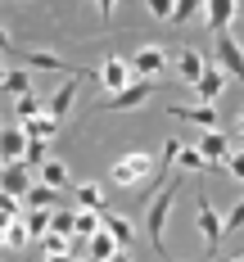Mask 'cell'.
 <instances>
[{"instance_id": "30bf717a", "label": "cell", "mask_w": 244, "mask_h": 262, "mask_svg": "<svg viewBox=\"0 0 244 262\" xmlns=\"http://www.w3.org/2000/svg\"><path fill=\"white\" fill-rule=\"evenodd\" d=\"M77 91H81V77H77V73H73V77H68V81H63V86H59V91H54V95H50V104H46V113H50L54 122L73 113V104H77Z\"/></svg>"}, {"instance_id": "ba28073f", "label": "cell", "mask_w": 244, "mask_h": 262, "mask_svg": "<svg viewBox=\"0 0 244 262\" xmlns=\"http://www.w3.org/2000/svg\"><path fill=\"white\" fill-rule=\"evenodd\" d=\"M27 190H32V167H27V163H5V167H0V194L23 199Z\"/></svg>"}, {"instance_id": "ac0fdd59", "label": "cell", "mask_w": 244, "mask_h": 262, "mask_svg": "<svg viewBox=\"0 0 244 262\" xmlns=\"http://www.w3.org/2000/svg\"><path fill=\"white\" fill-rule=\"evenodd\" d=\"M14 59H23L27 68H50V73H63V59L54 50H18L14 46Z\"/></svg>"}, {"instance_id": "4316f807", "label": "cell", "mask_w": 244, "mask_h": 262, "mask_svg": "<svg viewBox=\"0 0 244 262\" xmlns=\"http://www.w3.org/2000/svg\"><path fill=\"white\" fill-rule=\"evenodd\" d=\"M176 163H181L186 172H208V158L199 154L194 145H181V154H176Z\"/></svg>"}, {"instance_id": "52a82bcc", "label": "cell", "mask_w": 244, "mask_h": 262, "mask_svg": "<svg viewBox=\"0 0 244 262\" xmlns=\"http://www.w3.org/2000/svg\"><path fill=\"white\" fill-rule=\"evenodd\" d=\"M27 158V131L18 122H5L0 127V163H23Z\"/></svg>"}, {"instance_id": "4dcf8cb0", "label": "cell", "mask_w": 244, "mask_h": 262, "mask_svg": "<svg viewBox=\"0 0 244 262\" xmlns=\"http://www.w3.org/2000/svg\"><path fill=\"white\" fill-rule=\"evenodd\" d=\"M27 226H23V217H18V222H9V231H5V249H23L27 244Z\"/></svg>"}, {"instance_id": "ee69618b", "label": "cell", "mask_w": 244, "mask_h": 262, "mask_svg": "<svg viewBox=\"0 0 244 262\" xmlns=\"http://www.w3.org/2000/svg\"><path fill=\"white\" fill-rule=\"evenodd\" d=\"M0 167H5V163H0Z\"/></svg>"}, {"instance_id": "e575fe53", "label": "cell", "mask_w": 244, "mask_h": 262, "mask_svg": "<svg viewBox=\"0 0 244 262\" xmlns=\"http://www.w3.org/2000/svg\"><path fill=\"white\" fill-rule=\"evenodd\" d=\"M149 14H154V18H172V5H167V0H149Z\"/></svg>"}, {"instance_id": "484cf974", "label": "cell", "mask_w": 244, "mask_h": 262, "mask_svg": "<svg viewBox=\"0 0 244 262\" xmlns=\"http://www.w3.org/2000/svg\"><path fill=\"white\" fill-rule=\"evenodd\" d=\"M73 217H77V212H68V208H54V212H50V235H63V239H73Z\"/></svg>"}, {"instance_id": "44dd1931", "label": "cell", "mask_w": 244, "mask_h": 262, "mask_svg": "<svg viewBox=\"0 0 244 262\" xmlns=\"http://www.w3.org/2000/svg\"><path fill=\"white\" fill-rule=\"evenodd\" d=\"M9 100H23V95H32V73L27 68H14V73H5V86H0Z\"/></svg>"}, {"instance_id": "277c9868", "label": "cell", "mask_w": 244, "mask_h": 262, "mask_svg": "<svg viewBox=\"0 0 244 262\" xmlns=\"http://www.w3.org/2000/svg\"><path fill=\"white\" fill-rule=\"evenodd\" d=\"M95 77H100V86H104L108 95H118V91H127L131 81H140V77L131 73V59H122V54H108L104 63H100V73H95Z\"/></svg>"}, {"instance_id": "ab89813d", "label": "cell", "mask_w": 244, "mask_h": 262, "mask_svg": "<svg viewBox=\"0 0 244 262\" xmlns=\"http://www.w3.org/2000/svg\"><path fill=\"white\" fill-rule=\"evenodd\" d=\"M0 86H5V63H0Z\"/></svg>"}, {"instance_id": "d590c367", "label": "cell", "mask_w": 244, "mask_h": 262, "mask_svg": "<svg viewBox=\"0 0 244 262\" xmlns=\"http://www.w3.org/2000/svg\"><path fill=\"white\" fill-rule=\"evenodd\" d=\"M0 54H14V36H9L5 27H0Z\"/></svg>"}, {"instance_id": "7c38bea8", "label": "cell", "mask_w": 244, "mask_h": 262, "mask_svg": "<svg viewBox=\"0 0 244 262\" xmlns=\"http://www.w3.org/2000/svg\"><path fill=\"white\" fill-rule=\"evenodd\" d=\"M172 118H181V122H194V127H204V131H221V118H217V108H208V104H172L167 108Z\"/></svg>"}, {"instance_id": "8d00e7d4", "label": "cell", "mask_w": 244, "mask_h": 262, "mask_svg": "<svg viewBox=\"0 0 244 262\" xmlns=\"http://www.w3.org/2000/svg\"><path fill=\"white\" fill-rule=\"evenodd\" d=\"M108 262H131V253H127V249H118V253H113Z\"/></svg>"}, {"instance_id": "4fadbf2b", "label": "cell", "mask_w": 244, "mask_h": 262, "mask_svg": "<svg viewBox=\"0 0 244 262\" xmlns=\"http://www.w3.org/2000/svg\"><path fill=\"white\" fill-rule=\"evenodd\" d=\"M235 14H240V5H235V0H213V5H204V18H208V32H213V36L231 32Z\"/></svg>"}, {"instance_id": "7402d4cb", "label": "cell", "mask_w": 244, "mask_h": 262, "mask_svg": "<svg viewBox=\"0 0 244 262\" xmlns=\"http://www.w3.org/2000/svg\"><path fill=\"white\" fill-rule=\"evenodd\" d=\"M113 253H118V239H113V235H104V231L86 239V258H91V262H108Z\"/></svg>"}, {"instance_id": "603a6c76", "label": "cell", "mask_w": 244, "mask_h": 262, "mask_svg": "<svg viewBox=\"0 0 244 262\" xmlns=\"http://www.w3.org/2000/svg\"><path fill=\"white\" fill-rule=\"evenodd\" d=\"M100 235V212H77L73 217V239H91Z\"/></svg>"}, {"instance_id": "f6af8a7d", "label": "cell", "mask_w": 244, "mask_h": 262, "mask_svg": "<svg viewBox=\"0 0 244 262\" xmlns=\"http://www.w3.org/2000/svg\"><path fill=\"white\" fill-rule=\"evenodd\" d=\"M0 127H5V122H0Z\"/></svg>"}, {"instance_id": "7a4b0ae2", "label": "cell", "mask_w": 244, "mask_h": 262, "mask_svg": "<svg viewBox=\"0 0 244 262\" xmlns=\"http://www.w3.org/2000/svg\"><path fill=\"white\" fill-rule=\"evenodd\" d=\"M113 181L118 185H140V181H154V154L145 149H131L113 163Z\"/></svg>"}, {"instance_id": "836d02e7", "label": "cell", "mask_w": 244, "mask_h": 262, "mask_svg": "<svg viewBox=\"0 0 244 262\" xmlns=\"http://www.w3.org/2000/svg\"><path fill=\"white\" fill-rule=\"evenodd\" d=\"M41 244H46V253H50V258H54V253H68V249H73V239H63V235H46Z\"/></svg>"}, {"instance_id": "d4e9b609", "label": "cell", "mask_w": 244, "mask_h": 262, "mask_svg": "<svg viewBox=\"0 0 244 262\" xmlns=\"http://www.w3.org/2000/svg\"><path fill=\"white\" fill-rule=\"evenodd\" d=\"M41 181L50 185V190H63V185H68V167H63L59 158H50V163L41 167Z\"/></svg>"}, {"instance_id": "8992f818", "label": "cell", "mask_w": 244, "mask_h": 262, "mask_svg": "<svg viewBox=\"0 0 244 262\" xmlns=\"http://www.w3.org/2000/svg\"><path fill=\"white\" fill-rule=\"evenodd\" d=\"M154 91H159V81L140 77V81H131L127 91L108 95V100H104V108H118V113H127V108H140V104H149V100H154Z\"/></svg>"}, {"instance_id": "74e56055", "label": "cell", "mask_w": 244, "mask_h": 262, "mask_svg": "<svg viewBox=\"0 0 244 262\" xmlns=\"http://www.w3.org/2000/svg\"><path fill=\"white\" fill-rule=\"evenodd\" d=\"M5 231H9V217H0V244H5Z\"/></svg>"}, {"instance_id": "6da1fadb", "label": "cell", "mask_w": 244, "mask_h": 262, "mask_svg": "<svg viewBox=\"0 0 244 262\" xmlns=\"http://www.w3.org/2000/svg\"><path fill=\"white\" fill-rule=\"evenodd\" d=\"M176 194H181V185L167 181V185L159 190V199H149V208H145V235H149V244H154V253H159V258H167L163 226H167V212H172V204H176Z\"/></svg>"}, {"instance_id": "d6986e66", "label": "cell", "mask_w": 244, "mask_h": 262, "mask_svg": "<svg viewBox=\"0 0 244 262\" xmlns=\"http://www.w3.org/2000/svg\"><path fill=\"white\" fill-rule=\"evenodd\" d=\"M18 127L27 131V140H46V145H50L54 131H59V122H54L50 113H36V118H27V122H18Z\"/></svg>"}, {"instance_id": "9a60e30c", "label": "cell", "mask_w": 244, "mask_h": 262, "mask_svg": "<svg viewBox=\"0 0 244 262\" xmlns=\"http://www.w3.org/2000/svg\"><path fill=\"white\" fill-rule=\"evenodd\" d=\"M100 231H104V235H113V239H118V249H127V244H131V239H136V226H131V222H127V217H118V212H100Z\"/></svg>"}, {"instance_id": "1f68e13d", "label": "cell", "mask_w": 244, "mask_h": 262, "mask_svg": "<svg viewBox=\"0 0 244 262\" xmlns=\"http://www.w3.org/2000/svg\"><path fill=\"white\" fill-rule=\"evenodd\" d=\"M240 226H244V199L226 212V217H221V231H226V235H231V231H240Z\"/></svg>"}, {"instance_id": "83f0119b", "label": "cell", "mask_w": 244, "mask_h": 262, "mask_svg": "<svg viewBox=\"0 0 244 262\" xmlns=\"http://www.w3.org/2000/svg\"><path fill=\"white\" fill-rule=\"evenodd\" d=\"M36 113H46L36 95H23V100H14V122H27V118H36Z\"/></svg>"}, {"instance_id": "5bb4252c", "label": "cell", "mask_w": 244, "mask_h": 262, "mask_svg": "<svg viewBox=\"0 0 244 262\" xmlns=\"http://www.w3.org/2000/svg\"><path fill=\"white\" fill-rule=\"evenodd\" d=\"M194 149L208 158V167H221V163H226V154H231V140H226L221 131H204V136L194 140Z\"/></svg>"}, {"instance_id": "ffe728a7", "label": "cell", "mask_w": 244, "mask_h": 262, "mask_svg": "<svg viewBox=\"0 0 244 262\" xmlns=\"http://www.w3.org/2000/svg\"><path fill=\"white\" fill-rule=\"evenodd\" d=\"M73 194H77L81 212H104V194H100V185H95V181H77V185H73Z\"/></svg>"}, {"instance_id": "f546056e", "label": "cell", "mask_w": 244, "mask_h": 262, "mask_svg": "<svg viewBox=\"0 0 244 262\" xmlns=\"http://www.w3.org/2000/svg\"><path fill=\"white\" fill-rule=\"evenodd\" d=\"M199 14H204L199 0H181V5H172V23H190V18H199Z\"/></svg>"}, {"instance_id": "9c48e42d", "label": "cell", "mask_w": 244, "mask_h": 262, "mask_svg": "<svg viewBox=\"0 0 244 262\" xmlns=\"http://www.w3.org/2000/svg\"><path fill=\"white\" fill-rule=\"evenodd\" d=\"M204 73H208V59L194 50V46H181V54H176V77L186 81V86H199Z\"/></svg>"}, {"instance_id": "e0dca14e", "label": "cell", "mask_w": 244, "mask_h": 262, "mask_svg": "<svg viewBox=\"0 0 244 262\" xmlns=\"http://www.w3.org/2000/svg\"><path fill=\"white\" fill-rule=\"evenodd\" d=\"M54 194H59V190H50L46 181H32V190L23 194V208H32V212H54Z\"/></svg>"}, {"instance_id": "8fae6325", "label": "cell", "mask_w": 244, "mask_h": 262, "mask_svg": "<svg viewBox=\"0 0 244 262\" xmlns=\"http://www.w3.org/2000/svg\"><path fill=\"white\" fill-rule=\"evenodd\" d=\"M163 68H167V50H163V46H140V50H136V59H131V73H136V77L145 73L149 81L159 77Z\"/></svg>"}, {"instance_id": "7bdbcfd3", "label": "cell", "mask_w": 244, "mask_h": 262, "mask_svg": "<svg viewBox=\"0 0 244 262\" xmlns=\"http://www.w3.org/2000/svg\"><path fill=\"white\" fill-rule=\"evenodd\" d=\"M204 262H217V258H204Z\"/></svg>"}, {"instance_id": "b9f144b4", "label": "cell", "mask_w": 244, "mask_h": 262, "mask_svg": "<svg viewBox=\"0 0 244 262\" xmlns=\"http://www.w3.org/2000/svg\"><path fill=\"white\" fill-rule=\"evenodd\" d=\"M235 262H244V253H240V258H235Z\"/></svg>"}, {"instance_id": "2e32d148", "label": "cell", "mask_w": 244, "mask_h": 262, "mask_svg": "<svg viewBox=\"0 0 244 262\" xmlns=\"http://www.w3.org/2000/svg\"><path fill=\"white\" fill-rule=\"evenodd\" d=\"M226 73H221V68H217V63H208V73H204V77H199V86H194V95H199V100H204V104L213 108V100L217 95H221V91H226Z\"/></svg>"}, {"instance_id": "60d3db41", "label": "cell", "mask_w": 244, "mask_h": 262, "mask_svg": "<svg viewBox=\"0 0 244 262\" xmlns=\"http://www.w3.org/2000/svg\"><path fill=\"white\" fill-rule=\"evenodd\" d=\"M240 140H244V118H240Z\"/></svg>"}, {"instance_id": "f35d334b", "label": "cell", "mask_w": 244, "mask_h": 262, "mask_svg": "<svg viewBox=\"0 0 244 262\" xmlns=\"http://www.w3.org/2000/svg\"><path fill=\"white\" fill-rule=\"evenodd\" d=\"M46 262H73V258H68V253H54V258H46Z\"/></svg>"}, {"instance_id": "f1b7e54d", "label": "cell", "mask_w": 244, "mask_h": 262, "mask_svg": "<svg viewBox=\"0 0 244 262\" xmlns=\"http://www.w3.org/2000/svg\"><path fill=\"white\" fill-rule=\"evenodd\" d=\"M27 167H46L50 163V145L46 140H27V158H23Z\"/></svg>"}, {"instance_id": "3957f363", "label": "cell", "mask_w": 244, "mask_h": 262, "mask_svg": "<svg viewBox=\"0 0 244 262\" xmlns=\"http://www.w3.org/2000/svg\"><path fill=\"white\" fill-rule=\"evenodd\" d=\"M194 226H199V235H204V244H208V253L204 258H217V249H221V217H217V208L208 204V194H194Z\"/></svg>"}, {"instance_id": "d6a6232c", "label": "cell", "mask_w": 244, "mask_h": 262, "mask_svg": "<svg viewBox=\"0 0 244 262\" xmlns=\"http://www.w3.org/2000/svg\"><path fill=\"white\" fill-rule=\"evenodd\" d=\"M221 167H226V172H231V177H235V181H244V149H231V154H226V163H221Z\"/></svg>"}, {"instance_id": "cb8c5ba5", "label": "cell", "mask_w": 244, "mask_h": 262, "mask_svg": "<svg viewBox=\"0 0 244 262\" xmlns=\"http://www.w3.org/2000/svg\"><path fill=\"white\" fill-rule=\"evenodd\" d=\"M23 226H27V235H32V239H46V235H50V212H32V208H27L23 212Z\"/></svg>"}, {"instance_id": "5b68a950", "label": "cell", "mask_w": 244, "mask_h": 262, "mask_svg": "<svg viewBox=\"0 0 244 262\" xmlns=\"http://www.w3.org/2000/svg\"><path fill=\"white\" fill-rule=\"evenodd\" d=\"M213 46H217V68L226 73V77H235L244 86V46L231 36V32H221V36H213Z\"/></svg>"}]
</instances>
